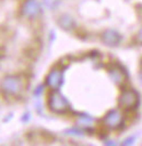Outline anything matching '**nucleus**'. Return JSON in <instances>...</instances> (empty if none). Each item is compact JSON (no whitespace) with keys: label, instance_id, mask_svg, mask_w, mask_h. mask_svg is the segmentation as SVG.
Returning <instances> with one entry per match:
<instances>
[{"label":"nucleus","instance_id":"1","mask_svg":"<svg viewBox=\"0 0 142 146\" xmlns=\"http://www.w3.org/2000/svg\"><path fill=\"white\" fill-rule=\"evenodd\" d=\"M1 90L8 96H17L22 91V80L18 75H7L1 82Z\"/></svg>","mask_w":142,"mask_h":146},{"label":"nucleus","instance_id":"2","mask_svg":"<svg viewBox=\"0 0 142 146\" xmlns=\"http://www.w3.org/2000/svg\"><path fill=\"white\" fill-rule=\"evenodd\" d=\"M48 106L54 112H57V113L66 112L69 108L68 100L63 97L57 90H53L50 92L49 99H48Z\"/></svg>","mask_w":142,"mask_h":146},{"label":"nucleus","instance_id":"3","mask_svg":"<svg viewBox=\"0 0 142 146\" xmlns=\"http://www.w3.org/2000/svg\"><path fill=\"white\" fill-rule=\"evenodd\" d=\"M138 104V94L132 90H126L121 93L119 98V105L125 109L135 108Z\"/></svg>","mask_w":142,"mask_h":146},{"label":"nucleus","instance_id":"4","mask_svg":"<svg viewBox=\"0 0 142 146\" xmlns=\"http://www.w3.org/2000/svg\"><path fill=\"white\" fill-rule=\"evenodd\" d=\"M39 12H41V7H39V3L35 0H27V1H25L22 7L23 15L29 19L37 17Z\"/></svg>","mask_w":142,"mask_h":146},{"label":"nucleus","instance_id":"5","mask_svg":"<svg viewBox=\"0 0 142 146\" xmlns=\"http://www.w3.org/2000/svg\"><path fill=\"white\" fill-rule=\"evenodd\" d=\"M123 121V117L120 115V112L117 110H111L109 111L104 118V123L111 129H116L118 128Z\"/></svg>","mask_w":142,"mask_h":146},{"label":"nucleus","instance_id":"6","mask_svg":"<svg viewBox=\"0 0 142 146\" xmlns=\"http://www.w3.org/2000/svg\"><path fill=\"white\" fill-rule=\"evenodd\" d=\"M46 83L53 90H58V87L61 85L62 83V73L60 70H51L49 74L47 75Z\"/></svg>","mask_w":142,"mask_h":146},{"label":"nucleus","instance_id":"7","mask_svg":"<svg viewBox=\"0 0 142 146\" xmlns=\"http://www.w3.org/2000/svg\"><path fill=\"white\" fill-rule=\"evenodd\" d=\"M103 40L106 45H109V46H115L119 43L120 40V36L118 35L117 32L113 30H107L103 34Z\"/></svg>","mask_w":142,"mask_h":146},{"label":"nucleus","instance_id":"8","mask_svg":"<svg viewBox=\"0 0 142 146\" xmlns=\"http://www.w3.org/2000/svg\"><path fill=\"white\" fill-rule=\"evenodd\" d=\"M109 74H111V78L113 80H114V82H116V83H121L123 81H124L125 79V75L124 73L121 72L120 70H118V69H111V72H109Z\"/></svg>","mask_w":142,"mask_h":146},{"label":"nucleus","instance_id":"9","mask_svg":"<svg viewBox=\"0 0 142 146\" xmlns=\"http://www.w3.org/2000/svg\"><path fill=\"white\" fill-rule=\"evenodd\" d=\"M59 23L61 25L62 27H65L66 30H68L69 27H71V25L73 24V22H72V20L68 17H62V19H60V21H59Z\"/></svg>","mask_w":142,"mask_h":146},{"label":"nucleus","instance_id":"10","mask_svg":"<svg viewBox=\"0 0 142 146\" xmlns=\"http://www.w3.org/2000/svg\"><path fill=\"white\" fill-rule=\"evenodd\" d=\"M58 1L59 0H44V2L46 3V6L48 8H55L58 5Z\"/></svg>","mask_w":142,"mask_h":146},{"label":"nucleus","instance_id":"11","mask_svg":"<svg viewBox=\"0 0 142 146\" xmlns=\"http://www.w3.org/2000/svg\"><path fill=\"white\" fill-rule=\"evenodd\" d=\"M138 40H139L140 43H142V29L139 31V33H138Z\"/></svg>","mask_w":142,"mask_h":146}]
</instances>
